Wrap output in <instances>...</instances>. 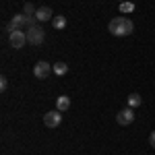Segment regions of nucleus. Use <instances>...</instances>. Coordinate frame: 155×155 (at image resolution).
Returning a JSON list of instances; mask_svg holds the SVG:
<instances>
[{"label":"nucleus","mask_w":155,"mask_h":155,"mask_svg":"<svg viewBox=\"0 0 155 155\" xmlns=\"http://www.w3.org/2000/svg\"><path fill=\"white\" fill-rule=\"evenodd\" d=\"M107 29H110V33L116 37H126L130 35L132 31H134V25L128 17H114L110 23H107Z\"/></svg>","instance_id":"f257e3e1"},{"label":"nucleus","mask_w":155,"mask_h":155,"mask_svg":"<svg viewBox=\"0 0 155 155\" xmlns=\"http://www.w3.org/2000/svg\"><path fill=\"white\" fill-rule=\"evenodd\" d=\"M44 39H46V33H44V29H41L39 25H33V27L27 29V41H29L31 46H41Z\"/></svg>","instance_id":"f03ea898"},{"label":"nucleus","mask_w":155,"mask_h":155,"mask_svg":"<svg viewBox=\"0 0 155 155\" xmlns=\"http://www.w3.org/2000/svg\"><path fill=\"white\" fill-rule=\"evenodd\" d=\"M8 41H11V46L15 50H21L25 44H27V31H23V29L11 31V33H8Z\"/></svg>","instance_id":"7ed1b4c3"},{"label":"nucleus","mask_w":155,"mask_h":155,"mask_svg":"<svg viewBox=\"0 0 155 155\" xmlns=\"http://www.w3.org/2000/svg\"><path fill=\"white\" fill-rule=\"evenodd\" d=\"M44 124H46L48 128H58L60 124H62V112H60V110L46 112V116H44Z\"/></svg>","instance_id":"20e7f679"},{"label":"nucleus","mask_w":155,"mask_h":155,"mask_svg":"<svg viewBox=\"0 0 155 155\" xmlns=\"http://www.w3.org/2000/svg\"><path fill=\"white\" fill-rule=\"evenodd\" d=\"M116 122H118L120 126H128L134 122V112H132V107H124V110H120L118 114H116Z\"/></svg>","instance_id":"39448f33"},{"label":"nucleus","mask_w":155,"mask_h":155,"mask_svg":"<svg viewBox=\"0 0 155 155\" xmlns=\"http://www.w3.org/2000/svg\"><path fill=\"white\" fill-rule=\"evenodd\" d=\"M54 71L52 66H50V62L46 60H39L35 66H33V74H35V79H48V74Z\"/></svg>","instance_id":"423d86ee"},{"label":"nucleus","mask_w":155,"mask_h":155,"mask_svg":"<svg viewBox=\"0 0 155 155\" xmlns=\"http://www.w3.org/2000/svg\"><path fill=\"white\" fill-rule=\"evenodd\" d=\"M35 17H37L39 23H46V21H52V19H54V11H52L50 6H41V8H37Z\"/></svg>","instance_id":"0eeeda50"},{"label":"nucleus","mask_w":155,"mask_h":155,"mask_svg":"<svg viewBox=\"0 0 155 155\" xmlns=\"http://www.w3.org/2000/svg\"><path fill=\"white\" fill-rule=\"evenodd\" d=\"M68 107H71V97H68V95H60L58 99H56V110L66 112Z\"/></svg>","instance_id":"6e6552de"},{"label":"nucleus","mask_w":155,"mask_h":155,"mask_svg":"<svg viewBox=\"0 0 155 155\" xmlns=\"http://www.w3.org/2000/svg\"><path fill=\"white\" fill-rule=\"evenodd\" d=\"M126 101H128V107H132V110H134V107H139L141 104H143V97L139 95V93H130Z\"/></svg>","instance_id":"1a4fd4ad"},{"label":"nucleus","mask_w":155,"mask_h":155,"mask_svg":"<svg viewBox=\"0 0 155 155\" xmlns=\"http://www.w3.org/2000/svg\"><path fill=\"white\" fill-rule=\"evenodd\" d=\"M52 68H54V74H58V77H64V74L68 72V64H66V62H56Z\"/></svg>","instance_id":"9d476101"},{"label":"nucleus","mask_w":155,"mask_h":155,"mask_svg":"<svg viewBox=\"0 0 155 155\" xmlns=\"http://www.w3.org/2000/svg\"><path fill=\"white\" fill-rule=\"evenodd\" d=\"M52 25H54V29H58V31H62V29L66 27V17H62V15H58V17H54V19H52Z\"/></svg>","instance_id":"9b49d317"},{"label":"nucleus","mask_w":155,"mask_h":155,"mask_svg":"<svg viewBox=\"0 0 155 155\" xmlns=\"http://www.w3.org/2000/svg\"><path fill=\"white\" fill-rule=\"evenodd\" d=\"M130 11H134L132 2H120V12H130Z\"/></svg>","instance_id":"f8f14e48"},{"label":"nucleus","mask_w":155,"mask_h":155,"mask_svg":"<svg viewBox=\"0 0 155 155\" xmlns=\"http://www.w3.org/2000/svg\"><path fill=\"white\" fill-rule=\"evenodd\" d=\"M23 12H25V15H31V17H33V15H35V6H33V4H31V2H27V4H25V6H23Z\"/></svg>","instance_id":"ddd939ff"},{"label":"nucleus","mask_w":155,"mask_h":155,"mask_svg":"<svg viewBox=\"0 0 155 155\" xmlns=\"http://www.w3.org/2000/svg\"><path fill=\"white\" fill-rule=\"evenodd\" d=\"M6 87H8V79L6 77H0V91H6Z\"/></svg>","instance_id":"4468645a"},{"label":"nucleus","mask_w":155,"mask_h":155,"mask_svg":"<svg viewBox=\"0 0 155 155\" xmlns=\"http://www.w3.org/2000/svg\"><path fill=\"white\" fill-rule=\"evenodd\" d=\"M149 145L155 149V130H151V134H149Z\"/></svg>","instance_id":"2eb2a0df"},{"label":"nucleus","mask_w":155,"mask_h":155,"mask_svg":"<svg viewBox=\"0 0 155 155\" xmlns=\"http://www.w3.org/2000/svg\"><path fill=\"white\" fill-rule=\"evenodd\" d=\"M118 2H126V0H118Z\"/></svg>","instance_id":"dca6fc26"}]
</instances>
